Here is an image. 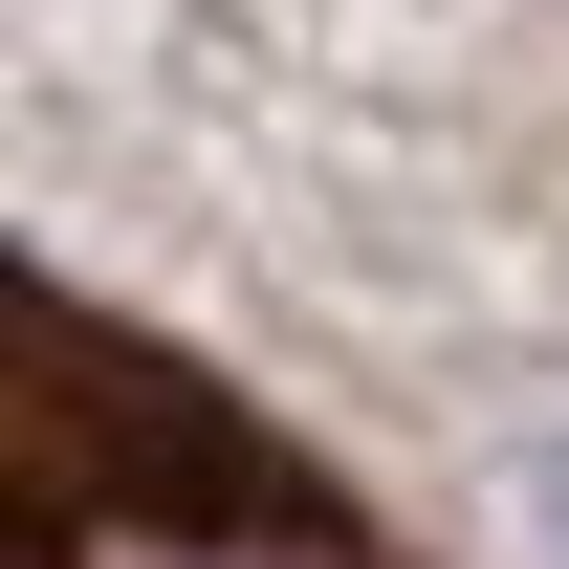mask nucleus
<instances>
[{
    "label": "nucleus",
    "mask_w": 569,
    "mask_h": 569,
    "mask_svg": "<svg viewBox=\"0 0 569 569\" xmlns=\"http://www.w3.org/2000/svg\"><path fill=\"white\" fill-rule=\"evenodd\" d=\"M0 569H438V548L372 482H329L241 372L0 241Z\"/></svg>",
    "instance_id": "obj_1"
}]
</instances>
